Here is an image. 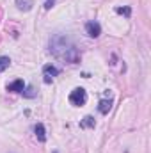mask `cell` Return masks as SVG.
Listing matches in <instances>:
<instances>
[{"label": "cell", "instance_id": "cell-8", "mask_svg": "<svg viewBox=\"0 0 151 153\" xmlns=\"http://www.w3.org/2000/svg\"><path fill=\"white\" fill-rule=\"evenodd\" d=\"M94 117L93 116H85L82 121H80V128H94Z\"/></svg>", "mask_w": 151, "mask_h": 153}, {"label": "cell", "instance_id": "cell-9", "mask_svg": "<svg viewBox=\"0 0 151 153\" xmlns=\"http://www.w3.org/2000/svg\"><path fill=\"white\" fill-rule=\"evenodd\" d=\"M9 64H11V59L5 57V55H2V57H0V73L5 71V70L9 68Z\"/></svg>", "mask_w": 151, "mask_h": 153}, {"label": "cell", "instance_id": "cell-11", "mask_svg": "<svg viewBox=\"0 0 151 153\" xmlns=\"http://www.w3.org/2000/svg\"><path fill=\"white\" fill-rule=\"evenodd\" d=\"M115 13L124 14V16H130V14H132V9H130V7H117V9H115Z\"/></svg>", "mask_w": 151, "mask_h": 153}, {"label": "cell", "instance_id": "cell-7", "mask_svg": "<svg viewBox=\"0 0 151 153\" xmlns=\"http://www.w3.org/2000/svg\"><path fill=\"white\" fill-rule=\"evenodd\" d=\"M112 109V100H101L100 105H98V111L101 114H109V111Z\"/></svg>", "mask_w": 151, "mask_h": 153}, {"label": "cell", "instance_id": "cell-12", "mask_svg": "<svg viewBox=\"0 0 151 153\" xmlns=\"http://www.w3.org/2000/svg\"><path fill=\"white\" fill-rule=\"evenodd\" d=\"M55 2H57V0H46V2H44V9H46V11L52 9V7L55 5Z\"/></svg>", "mask_w": 151, "mask_h": 153}, {"label": "cell", "instance_id": "cell-6", "mask_svg": "<svg viewBox=\"0 0 151 153\" xmlns=\"http://www.w3.org/2000/svg\"><path fill=\"white\" fill-rule=\"evenodd\" d=\"M34 132H36V137H38L39 143H44L46 141V130H44V125L43 123H38L34 126Z\"/></svg>", "mask_w": 151, "mask_h": 153}, {"label": "cell", "instance_id": "cell-1", "mask_svg": "<svg viewBox=\"0 0 151 153\" xmlns=\"http://www.w3.org/2000/svg\"><path fill=\"white\" fill-rule=\"evenodd\" d=\"M50 52L57 59H61L68 64H78L80 62V50L71 41V38H68L64 34H55L50 39Z\"/></svg>", "mask_w": 151, "mask_h": 153}, {"label": "cell", "instance_id": "cell-10", "mask_svg": "<svg viewBox=\"0 0 151 153\" xmlns=\"http://www.w3.org/2000/svg\"><path fill=\"white\" fill-rule=\"evenodd\" d=\"M23 96H25V98H34V96H36L34 87H27V89H23Z\"/></svg>", "mask_w": 151, "mask_h": 153}, {"label": "cell", "instance_id": "cell-2", "mask_svg": "<svg viewBox=\"0 0 151 153\" xmlns=\"http://www.w3.org/2000/svg\"><path fill=\"white\" fill-rule=\"evenodd\" d=\"M85 102H87V93H85L84 87H76V89L71 91V94H70V103L71 105L82 107V105H85Z\"/></svg>", "mask_w": 151, "mask_h": 153}, {"label": "cell", "instance_id": "cell-3", "mask_svg": "<svg viewBox=\"0 0 151 153\" xmlns=\"http://www.w3.org/2000/svg\"><path fill=\"white\" fill-rule=\"evenodd\" d=\"M85 32H87L89 38H98L101 34V27H100L98 22H87L85 23Z\"/></svg>", "mask_w": 151, "mask_h": 153}, {"label": "cell", "instance_id": "cell-5", "mask_svg": "<svg viewBox=\"0 0 151 153\" xmlns=\"http://www.w3.org/2000/svg\"><path fill=\"white\" fill-rule=\"evenodd\" d=\"M23 89H25L23 80H14V82L7 84V91H11V93H23Z\"/></svg>", "mask_w": 151, "mask_h": 153}, {"label": "cell", "instance_id": "cell-4", "mask_svg": "<svg viewBox=\"0 0 151 153\" xmlns=\"http://www.w3.org/2000/svg\"><path fill=\"white\" fill-rule=\"evenodd\" d=\"M59 73H61V70H59V68H55V66H52V64L43 66V75H44V82H46V84H50V82H52V78H53V76H57Z\"/></svg>", "mask_w": 151, "mask_h": 153}]
</instances>
